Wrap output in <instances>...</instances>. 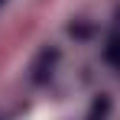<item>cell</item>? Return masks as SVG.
<instances>
[{
	"instance_id": "cell-1",
	"label": "cell",
	"mask_w": 120,
	"mask_h": 120,
	"mask_svg": "<svg viewBox=\"0 0 120 120\" xmlns=\"http://www.w3.org/2000/svg\"><path fill=\"white\" fill-rule=\"evenodd\" d=\"M59 49H55V45H49V49H42L39 52V59L33 62V75H29V78L36 81V84H45V81L52 78V71H55V65H59Z\"/></svg>"
},
{
	"instance_id": "cell-2",
	"label": "cell",
	"mask_w": 120,
	"mask_h": 120,
	"mask_svg": "<svg viewBox=\"0 0 120 120\" xmlns=\"http://www.w3.org/2000/svg\"><path fill=\"white\" fill-rule=\"evenodd\" d=\"M104 59L110 62V65H120V29L107 39V49H104Z\"/></svg>"
},
{
	"instance_id": "cell-3",
	"label": "cell",
	"mask_w": 120,
	"mask_h": 120,
	"mask_svg": "<svg viewBox=\"0 0 120 120\" xmlns=\"http://www.w3.org/2000/svg\"><path fill=\"white\" fill-rule=\"evenodd\" d=\"M68 33H71L75 39H88V36H91V26H88V23H71Z\"/></svg>"
}]
</instances>
